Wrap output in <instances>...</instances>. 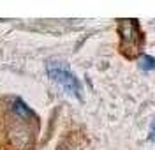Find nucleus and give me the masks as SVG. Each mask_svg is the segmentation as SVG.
Listing matches in <instances>:
<instances>
[{"label":"nucleus","mask_w":155,"mask_h":150,"mask_svg":"<svg viewBox=\"0 0 155 150\" xmlns=\"http://www.w3.org/2000/svg\"><path fill=\"white\" fill-rule=\"evenodd\" d=\"M12 110H14V113H16L18 117H21V118H30V117H32L30 108L21 99H14L12 101Z\"/></svg>","instance_id":"4"},{"label":"nucleus","mask_w":155,"mask_h":150,"mask_svg":"<svg viewBox=\"0 0 155 150\" xmlns=\"http://www.w3.org/2000/svg\"><path fill=\"white\" fill-rule=\"evenodd\" d=\"M150 140L155 141V118H153V122H152V129H150Z\"/></svg>","instance_id":"6"},{"label":"nucleus","mask_w":155,"mask_h":150,"mask_svg":"<svg viewBox=\"0 0 155 150\" xmlns=\"http://www.w3.org/2000/svg\"><path fill=\"white\" fill-rule=\"evenodd\" d=\"M46 71H48V76L51 78V81L60 85L65 92H69L71 95H76V97L81 95V85H79L78 78L71 72V69L65 64L51 60L48 64V67H46Z\"/></svg>","instance_id":"2"},{"label":"nucleus","mask_w":155,"mask_h":150,"mask_svg":"<svg viewBox=\"0 0 155 150\" xmlns=\"http://www.w3.org/2000/svg\"><path fill=\"white\" fill-rule=\"evenodd\" d=\"M139 67H143L145 71L155 69V58L150 57V55H143V57L139 58Z\"/></svg>","instance_id":"5"},{"label":"nucleus","mask_w":155,"mask_h":150,"mask_svg":"<svg viewBox=\"0 0 155 150\" xmlns=\"http://www.w3.org/2000/svg\"><path fill=\"white\" fill-rule=\"evenodd\" d=\"M11 140L14 141V145L19 150H27L30 147V136H28V132L23 129H18V131H14V132H11Z\"/></svg>","instance_id":"3"},{"label":"nucleus","mask_w":155,"mask_h":150,"mask_svg":"<svg viewBox=\"0 0 155 150\" xmlns=\"http://www.w3.org/2000/svg\"><path fill=\"white\" fill-rule=\"evenodd\" d=\"M118 23H120L118 25V34H120V39H122V44H120L122 53L129 58L137 57L141 53L143 42H145V35L141 34L137 20H120Z\"/></svg>","instance_id":"1"}]
</instances>
